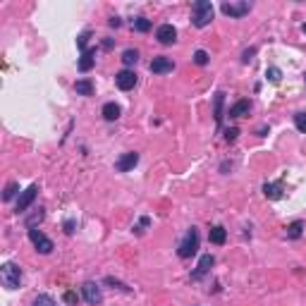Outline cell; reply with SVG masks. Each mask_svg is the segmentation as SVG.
Returning <instances> with one entry per match:
<instances>
[{"label": "cell", "mask_w": 306, "mask_h": 306, "mask_svg": "<svg viewBox=\"0 0 306 306\" xmlns=\"http://www.w3.org/2000/svg\"><path fill=\"white\" fill-rule=\"evenodd\" d=\"M301 232H304V222L301 220H294L292 225L287 227V237L289 239H299L301 237Z\"/></svg>", "instance_id": "obj_22"}, {"label": "cell", "mask_w": 306, "mask_h": 306, "mask_svg": "<svg viewBox=\"0 0 306 306\" xmlns=\"http://www.w3.org/2000/svg\"><path fill=\"white\" fill-rule=\"evenodd\" d=\"M122 62H125V67H132V65H136V62H139V51H134V48H127V51L122 53Z\"/></svg>", "instance_id": "obj_20"}, {"label": "cell", "mask_w": 306, "mask_h": 306, "mask_svg": "<svg viewBox=\"0 0 306 306\" xmlns=\"http://www.w3.org/2000/svg\"><path fill=\"white\" fill-rule=\"evenodd\" d=\"M256 55V48H247V51L242 53V62H251Z\"/></svg>", "instance_id": "obj_31"}, {"label": "cell", "mask_w": 306, "mask_h": 306, "mask_svg": "<svg viewBox=\"0 0 306 306\" xmlns=\"http://www.w3.org/2000/svg\"><path fill=\"white\" fill-rule=\"evenodd\" d=\"M108 24H110V26H115V29H118V26L122 24V22H120V17H110V19H108Z\"/></svg>", "instance_id": "obj_36"}, {"label": "cell", "mask_w": 306, "mask_h": 306, "mask_svg": "<svg viewBox=\"0 0 306 306\" xmlns=\"http://www.w3.org/2000/svg\"><path fill=\"white\" fill-rule=\"evenodd\" d=\"M148 225H151V218H141V220H139V225H134V232L136 235H141V232H144V227H148Z\"/></svg>", "instance_id": "obj_30"}, {"label": "cell", "mask_w": 306, "mask_h": 306, "mask_svg": "<svg viewBox=\"0 0 306 306\" xmlns=\"http://www.w3.org/2000/svg\"><path fill=\"white\" fill-rule=\"evenodd\" d=\"M172 69H175V62H172L170 58H165V55L151 60V72L153 74H168V72H172Z\"/></svg>", "instance_id": "obj_11"}, {"label": "cell", "mask_w": 306, "mask_h": 306, "mask_svg": "<svg viewBox=\"0 0 306 306\" xmlns=\"http://www.w3.org/2000/svg\"><path fill=\"white\" fill-rule=\"evenodd\" d=\"M112 46H115V41H112V39H105V41H103V48H105V51H110Z\"/></svg>", "instance_id": "obj_35"}, {"label": "cell", "mask_w": 306, "mask_h": 306, "mask_svg": "<svg viewBox=\"0 0 306 306\" xmlns=\"http://www.w3.org/2000/svg\"><path fill=\"white\" fill-rule=\"evenodd\" d=\"M19 192V184L17 182H10L8 187H5V194H3V201H10V199H15V194Z\"/></svg>", "instance_id": "obj_25"}, {"label": "cell", "mask_w": 306, "mask_h": 306, "mask_svg": "<svg viewBox=\"0 0 306 306\" xmlns=\"http://www.w3.org/2000/svg\"><path fill=\"white\" fill-rule=\"evenodd\" d=\"M208 60H211V58H208V53H206V51H196L194 53V62H196V65H201V67H204V65H208Z\"/></svg>", "instance_id": "obj_28"}, {"label": "cell", "mask_w": 306, "mask_h": 306, "mask_svg": "<svg viewBox=\"0 0 306 306\" xmlns=\"http://www.w3.org/2000/svg\"><path fill=\"white\" fill-rule=\"evenodd\" d=\"M213 263H215V258H213L211 254H204L201 256V261H199V265H196V271L192 273V280H201L206 273L213 268Z\"/></svg>", "instance_id": "obj_12"}, {"label": "cell", "mask_w": 306, "mask_h": 306, "mask_svg": "<svg viewBox=\"0 0 306 306\" xmlns=\"http://www.w3.org/2000/svg\"><path fill=\"white\" fill-rule=\"evenodd\" d=\"M132 29L139 31V34H146V31H151V22L146 17H134L132 19Z\"/></svg>", "instance_id": "obj_19"}, {"label": "cell", "mask_w": 306, "mask_h": 306, "mask_svg": "<svg viewBox=\"0 0 306 306\" xmlns=\"http://www.w3.org/2000/svg\"><path fill=\"white\" fill-rule=\"evenodd\" d=\"M249 110H251V101H249V98H242V101H237L235 105H230L227 115L232 120H237V118H244V115H249Z\"/></svg>", "instance_id": "obj_13"}, {"label": "cell", "mask_w": 306, "mask_h": 306, "mask_svg": "<svg viewBox=\"0 0 306 306\" xmlns=\"http://www.w3.org/2000/svg\"><path fill=\"white\" fill-rule=\"evenodd\" d=\"M29 239H31V244L36 247V251L39 254H51L53 249H55V244H53V239H48L46 235H43L39 227L29 230Z\"/></svg>", "instance_id": "obj_4"}, {"label": "cell", "mask_w": 306, "mask_h": 306, "mask_svg": "<svg viewBox=\"0 0 306 306\" xmlns=\"http://www.w3.org/2000/svg\"><path fill=\"white\" fill-rule=\"evenodd\" d=\"M31 306H58V304H55V299L48 297V294H39V297L34 299V304H31Z\"/></svg>", "instance_id": "obj_24"}, {"label": "cell", "mask_w": 306, "mask_h": 306, "mask_svg": "<svg viewBox=\"0 0 306 306\" xmlns=\"http://www.w3.org/2000/svg\"><path fill=\"white\" fill-rule=\"evenodd\" d=\"M208 239H211L213 244L222 247V244H225V239H227V230L222 227V225H213V227L208 230Z\"/></svg>", "instance_id": "obj_15"}, {"label": "cell", "mask_w": 306, "mask_h": 306, "mask_svg": "<svg viewBox=\"0 0 306 306\" xmlns=\"http://www.w3.org/2000/svg\"><path fill=\"white\" fill-rule=\"evenodd\" d=\"M120 112H122V110H120L118 103L110 101V103H105V105H103V118L108 120V122H115V120L120 118Z\"/></svg>", "instance_id": "obj_17"}, {"label": "cell", "mask_w": 306, "mask_h": 306, "mask_svg": "<svg viewBox=\"0 0 306 306\" xmlns=\"http://www.w3.org/2000/svg\"><path fill=\"white\" fill-rule=\"evenodd\" d=\"M237 134H239V129H237V127L227 129V132H225V141H235V139H237Z\"/></svg>", "instance_id": "obj_32"}, {"label": "cell", "mask_w": 306, "mask_h": 306, "mask_svg": "<svg viewBox=\"0 0 306 306\" xmlns=\"http://www.w3.org/2000/svg\"><path fill=\"white\" fill-rule=\"evenodd\" d=\"M65 232H67V235H72V232H74V220H67V222H65Z\"/></svg>", "instance_id": "obj_34"}, {"label": "cell", "mask_w": 306, "mask_h": 306, "mask_svg": "<svg viewBox=\"0 0 306 306\" xmlns=\"http://www.w3.org/2000/svg\"><path fill=\"white\" fill-rule=\"evenodd\" d=\"M265 76H268V82H273V84H278L282 79V72L278 67H268L265 69Z\"/></svg>", "instance_id": "obj_26"}, {"label": "cell", "mask_w": 306, "mask_h": 306, "mask_svg": "<svg viewBox=\"0 0 306 306\" xmlns=\"http://www.w3.org/2000/svg\"><path fill=\"white\" fill-rule=\"evenodd\" d=\"M115 84H118V89H122V91H129V89L136 86V74L132 69H122V72L115 74Z\"/></svg>", "instance_id": "obj_10"}, {"label": "cell", "mask_w": 306, "mask_h": 306, "mask_svg": "<svg viewBox=\"0 0 306 306\" xmlns=\"http://www.w3.org/2000/svg\"><path fill=\"white\" fill-rule=\"evenodd\" d=\"M74 91L79 96H94V84H91V79H79V82H74Z\"/></svg>", "instance_id": "obj_18"}, {"label": "cell", "mask_w": 306, "mask_h": 306, "mask_svg": "<svg viewBox=\"0 0 306 306\" xmlns=\"http://www.w3.org/2000/svg\"><path fill=\"white\" fill-rule=\"evenodd\" d=\"M82 294H84L86 299V304H91V306H98L103 301V294H101V287L96 285V282H84L82 285Z\"/></svg>", "instance_id": "obj_6"}, {"label": "cell", "mask_w": 306, "mask_h": 306, "mask_svg": "<svg viewBox=\"0 0 306 306\" xmlns=\"http://www.w3.org/2000/svg\"><path fill=\"white\" fill-rule=\"evenodd\" d=\"M136 163H139V153L129 151V153H122L118 158V163H115V170L118 172H129L136 168Z\"/></svg>", "instance_id": "obj_8"}, {"label": "cell", "mask_w": 306, "mask_h": 306, "mask_svg": "<svg viewBox=\"0 0 306 306\" xmlns=\"http://www.w3.org/2000/svg\"><path fill=\"white\" fill-rule=\"evenodd\" d=\"M294 125H297V129L301 134H306V112H297L294 115Z\"/></svg>", "instance_id": "obj_27"}, {"label": "cell", "mask_w": 306, "mask_h": 306, "mask_svg": "<svg viewBox=\"0 0 306 306\" xmlns=\"http://www.w3.org/2000/svg\"><path fill=\"white\" fill-rule=\"evenodd\" d=\"M213 15H215V10H213V3H208V0H196L192 5V24L196 29H204L211 24Z\"/></svg>", "instance_id": "obj_1"}, {"label": "cell", "mask_w": 306, "mask_h": 306, "mask_svg": "<svg viewBox=\"0 0 306 306\" xmlns=\"http://www.w3.org/2000/svg\"><path fill=\"white\" fill-rule=\"evenodd\" d=\"M222 105H225V94H222V91H218V94H215V98H213V118H215V125H218V127H220L222 118H225Z\"/></svg>", "instance_id": "obj_14"}, {"label": "cell", "mask_w": 306, "mask_h": 306, "mask_svg": "<svg viewBox=\"0 0 306 306\" xmlns=\"http://www.w3.org/2000/svg\"><path fill=\"white\" fill-rule=\"evenodd\" d=\"M196 251H199V230H196V227H189L187 235H184V239L179 242L177 256H179V258H192Z\"/></svg>", "instance_id": "obj_3"}, {"label": "cell", "mask_w": 306, "mask_h": 306, "mask_svg": "<svg viewBox=\"0 0 306 306\" xmlns=\"http://www.w3.org/2000/svg\"><path fill=\"white\" fill-rule=\"evenodd\" d=\"M94 65H96V48H89V51H84L82 58H79V69H82V72H89Z\"/></svg>", "instance_id": "obj_16"}, {"label": "cell", "mask_w": 306, "mask_h": 306, "mask_svg": "<svg viewBox=\"0 0 306 306\" xmlns=\"http://www.w3.org/2000/svg\"><path fill=\"white\" fill-rule=\"evenodd\" d=\"M65 301L67 304H76V294L74 292H65Z\"/></svg>", "instance_id": "obj_33"}, {"label": "cell", "mask_w": 306, "mask_h": 306, "mask_svg": "<svg viewBox=\"0 0 306 306\" xmlns=\"http://www.w3.org/2000/svg\"><path fill=\"white\" fill-rule=\"evenodd\" d=\"M89 39H91V34H89V31H84V34H82L79 39H76V46H79V51H82V53L89 51V48H86V43H89Z\"/></svg>", "instance_id": "obj_29"}, {"label": "cell", "mask_w": 306, "mask_h": 306, "mask_svg": "<svg viewBox=\"0 0 306 306\" xmlns=\"http://www.w3.org/2000/svg\"><path fill=\"white\" fill-rule=\"evenodd\" d=\"M43 215H46V213H43V208H39L36 213H31V215L26 218V227H29V230H34L36 225H39V222L43 220Z\"/></svg>", "instance_id": "obj_23"}, {"label": "cell", "mask_w": 306, "mask_h": 306, "mask_svg": "<svg viewBox=\"0 0 306 306\" xmlns=\"http://www.w3.org/2000/svg\"><path fill=\"white\" fill-rule=\"evenodd\" d=\"M36 194H39V187H36V184H31L29 189H24V192L19 194V199H17V213H26V211H29V206L34 204Z\"/></svg>", "instance_id": "obj_9"}, {"label": "cell", "mask_w": 306, "mask_h": 306, "mask_svg": "<svg viewBox=\"0 0 306 306\" xmlns=\"http://www.w3.org/2000/svg\"><path fill=\"white\" fill-rule=\"evenodd\" d=\"M156 39H158V43H163V46H172V43L177 41V29L172 24H161L156 29Z\"/></svg>", "instance_id": "obj_7"}, {"label": "cell", "mask_w": 306, "mask_h": 306, "mask_svg": "<svg viewBox=\"0 0 306 306\" xmlns=\"http://www.w3.org/2000/svg\"><path fill=\"white\" fill-rule=\"evenodd\" d=\"M304 82H306V76H304Z\"/></svg>", "instance_id": "obj_38"}, {"label": "cell", "mask_w": 306, "mask_h": 306, "mask_svg": "<svg viewBox=\"0 0 306 306\" xmlns=\"http://www.w3.org/2000/svg\"><path fill=\"white\" fill-rule=\"evenodd\" d=\"M263 194L268 196V199H273V201H278V199H282L280 184H268V182H265V184H263Z\"/></svg>", "instance_id": "obj_21"}, {"label": "cell", "mask_w": 306, "mask_h": 306, "mask_svg": "<svg viewBox=\"0 0 306 306\" xmlns=\"http://www.w3.org/2000/svg\"><path fill=\"white\" fill-rule=\"evenodd\" d=\"M0 282L5 289H17L22 285V268L17 263H3L0 265Z\"/></svg>", "instance_id": "obj_2"}, {"label": "cell", "mask_w": 306, "mask_h": 306, "mask_svg": "<svg viewBox=\"0 0 306 306\" xmlns=\"http://www.w3.org/2000/svg\"><path fill=\"white\" fill-rule=\"evenodd\" d=\"M301 29H304V34H306V24H304V26H301Z\"/></svg>", "instance_id": "obj_37"}, {"label": "cell", "mask_w": 306, "mask_h": 306, "mask_svg": "<svg viewBox=\"0 0 306 306\" xmlns=\"http://www.w3.org/2000/svg\"><path fill=\"white\" fill-rule=\"evenodd\" d=\"M220 10H222V15H227V17H232V19H239V17H244V15H249L251 3H247V0H239V3H222Z\"/></svg>", "instance_id": "obj_5"}]
</instances>
